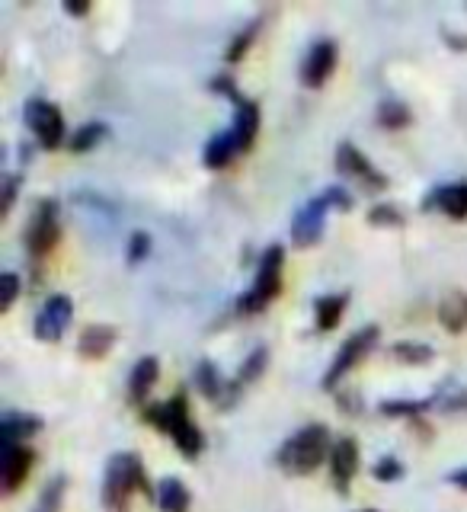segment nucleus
Returning <instances> with one entry per match:
<instances>
[{"label": "nucleus", "instance_id": "nucleus-1", "mask_svg": "<svg viewBox=\"0 0 467 512\" xmlns=\"http://www.w3.org/2000/svg\"><path fill=\"white\" fill-rule=\"evenodd\" d=\"M144 420L160 426L164 432H170L173 442L180 445V452L186 455H199L202 452V432L199 426L192 423V416H189V400L186 394H173L167 404H154L148 407V413H144Z\"/></svg>", "mask_w": 467, "mask_h": 512}, {"label": "nucleus", "instance_id": "nucleus-25", "mask_svg": "<svg viewBox=\"0 0 467 512\" xmlns=\"http://www.w3.org/2000/svg\"><path fill=\"white\" fill-rule=\"evenodd\" d=\"M106 135V125L103 122H87L84 128H77V135L71 138V151L74 154H84V151H90L96 141H100Z\"/></svg>", "mask_w": 467, "mask_h": 512}, {"label": "nucleus", "instance_id": "nucleus-34", "mask_svg": "<svg viewBox=\"0 0 467 512\" xmlns=\"http://www.w3.org/2000/svg\"><path fill=\"white\" fill-rule=\"evenodd\" d=\"M324 199H327V202H333L336 208H352V196H349V192H346L343 186H330Z\"/></svg>", "mask_w": 467, "mask_h": 512}, {"label": "nucleus", "instance_id": "nucleus-28", "mask_svg": "<svg viewBox=\"0 0 467 512\" xmlns=\"http://www.w3.org/2000/svg\"><path fill=\"white\" fill-rule=\"evenodd\" d=\"M256 29H260V20L247 23V29L240 32V36L228 45V52H224V58H228V61H237L240 55H244V52H247V45H250V39L256 36Z\"/></svg>", "mask_w": 467, "mask_h": 512}, {"label": "nucleus", "instance_id": "nucleus-36", "mask_svg": "<svg viewBox=\"0 0 467 512\" xmlns=\"http://www.w3.org/2000/svg\"><path fill=\"white\" fill-rule=\"evenodd\" d=\"M64 10H68V13H87V10H90V4H84V0H80V4H74V0H68V4H64Z\"/></svg>", "mask_w": 467, "mask_h": 512}, {"label": "nucleus", "instance_id": "nucleus-9", "mask_svg": "<svg viewBox=\"0 0 467 512\" xmlns=\"http://www.w3.org/2000/svg\"><path fill=\"white\" fill-rule=\"evenodd\" d=\"M324 215H327V199H311L308 205L298 208L292 221V240L295 247H311L324 234Z\"/></svg>", "mask_w": 467, "mask_h": 512}, {"label": "nucleus", "instance_id": "nucleus-37", "mask_svg": "<svg viewBox=\"0 0 467 512\" xmlns=\"http://www.w3.org/2000/svg\"><path fill=\"white\" fill-rule=\"evenodd\" d=\"M452 484H458V487H464V490H467V468L452 471Z\"/></svg>", "mask_w": 467, "mask_h": 512}, {"label": "nucleus", "instance_id": "nucleus-3", "mask_svg": "<svg viewBox=\"0 0 467 512\" xmlns=\"http://www.w3.org/2000/svg\"><path fill=\"white\" fill-rule=\"evenodd\" d=\"M135 487H144L148 490V480H144V468H141V458L132 455V452H119L112 455L109 468H106V477H103V503L112 509V512H122L128 496H132ZM151 493V490H148Z\"/></svg>", "mask_w": 467, "mask_h": 512}, {"label": "nucleus", "instance_id": "nucleus-13", "mask_svg": "<svg viewBox=\"0 0 467 512\" xmlns=\"http://www.w3.org/2000/svg\"><path fill=\"white\" fill-rule=\"evenodd\" d=\"M336 167H340V173L359 176V180H365L372 189H381L384 183H388L372 164H368V157L356 148V144H349V141H343L340 151H336Z\"/></svg>", "mask_w": 467, "mask_h": 512}, {"label": "nucleus", "instance_id": "nucleus-15", "mask_svg": "<svg viewBox=\"0 0 467 512\" xmlns=\"http://www.w3.org/2000/svg\"><path fill=\"white\" fill-rule=\"evenodd\" d=\"M160 375V365L154 356H141L132 368V375H128V400H135V404H144L154 388V381Z\"/></svg>", "mask_w": 467, "mask_h": 512}, {"label": "nucleus", "instance_id": "nucleus-4", "mask_svg": "<svg viewBox=\"0 0 467 512\" xmlns=\"http://www.w3.org/2000/svg\"><path fill=\"white\" fill-rule=\"evenodd\" d=\"M282 256H285V250L279 244H272L263 253L260 266H256V282H253V288H250L244 298H240V311H244V314L263 311L266 304L282 292Z\"/></svg>", "mask_w": 467, "mask_h": 512}, {"label": "nucleus", "instance_id": "nucleus-20", "mask_svg": "<svg viewBox=\"0 0 467 512\" xmlns=\"http://www.w3.org/2000/svg\"><path fill=\"white\" fill-rule=\"evenodd\" d=\"M157 506L160 512H186L189 509V490L183 480L176 477H164L157 484Z\"/></svg>", "mask_w": 467, "mask_h": 512}, {"label": "nucleus", "instance_id": "nucleus-26", "mask_svg": "<svg viewBox=\"0 0 467 512\" xmlns=\"http://www.w3.org/2000/svg\"><path fill=\"white\" fill-rule=\"evenodd\" d=\"M196 378H199V388L212 397V400H221V391H224V378L218 375V368L212 362H202L196 368Z\"/></svg>", "mask_w": 467, "mask_h": 512}, {"label": "nucleus", "instance_id": "nucleus-14", "mask_svg": "<svg viewBox=\"0 0 467 512\" xmlns=\"http://www.w3.org/2000/svg\"><path fill=\"white\" fill-rule=\"evenodd\" d=\"M234 103H237V116H234L231 132L240 144V151H247L256 138V128H260V109H256V103L244 100L240 93H234Z\"/></svg>", "mask_w": 467, "mask_h": 512}, {"label": "nucleus", "instance_id": "nucleus-10", "mask_svg": "<svg viewBox=\"0 0 467 512\" xmlns=\"http://www.w3.org/2000/svg\"><path fill=\"white\" fill-rule=\"evenodd\" d=\"M333 68H336V42L333 39H317L311 45L308 58H304L301 80L308 87H320L333 74Z\"/></svg>", "mask_w": 467, "mask_h": 512}, {"label": "nucleus", "instance_id": "nucleus-24", "mask_svg": "<svg viewBox=\"0 0 467 512\" xmlns=\"http://www.w3.org/2000/svg\"><path fill=\"white\" fill-rule=\"evenodd\" d=\"M378 119H381L384 128H404L410 122V109L400 100H384L378 106Z\"/></svg>", "mask_w": 467, "mask_h": 512}, {"label": "nucleus", "instance_id": "nucleus-16", "mask_svg": "<svg viewBox=\"0 0 467 512\" xmlns=\"http://www.w3.org/2000/svg\"><path fill=\"white\" fill-rule=\"evenodd\" d=\"M426 208H442L445 215L452 218H467V183H452V186H439L432 196L426 199Z\"/></svg>", "mask_w": 467, "mask_h": 512}, {"label": "nucleus", "instance_id": "nucleus-23", "mask_svg": "<svg viewBox=\"0 0 467 512\" xmlns=\"http://www.w3.org/2000/svg\"><path fill=\"white\" fill-rule=\"evenodd\" d=\"M391 352L400 359V362H413V365H426L436 352H432V346L426 343H413V340H400L391 346Z\"/></svg>", "mask_w": 467, "mask_h": 512}, {"label": "nucleus", "instance_id": "nucleus-35", "mask_svg": "<svg viewBox=\"0 0 467 512\" xmlns=\"http://www.w3.org/2000/svg\"><path fill=\"white\" fill-rule=\"evenodd\" d=\"M13 199H16V176H7V183H4V215L13 208Z\"/></svg>", "mask_w": 467, "mask_h": 512}, {"label": "nucleus", "instance_id": "nucleus-19", "mask_svg": "<svg viewBox=\"0 0 467 512\" xmlns=\"http://www.w3.org/2000/svg\"><path fill=\"white\" fill-rule=\"evenodd\" d=\"M439 320L448 333L467 330V292H448L439 304Z\"/></svg>", "mask_w": 467, "mask_h": 512}, {"label": "nucleus", "instance_id": "nucleus-30", "mask_svg": "<svg viewBox=\"0 0 467 512\" xmlns=\"http://www.w3.org/2000/svg\"><path fill=\"white\" fill-rule=\"evenodd\" d=\"M263 368H266V346H260V349L247 356L244 368H240V381H253L256 375L263 372Z\"/></svg>", "mask_w": 467, "mask_h": 512}, {"label": "nucleus", "instance_id": "nucleus-7", "mask_svg": "<svg viewBox=\"0 0 467 512\" xmlns=\"http://www.w3.org/2000/svg\"><path fill=\"white\" fill-rule=\"evenodd\" d=\"M375 340H378V327H375V324H372V327H362L359 333H352L349 340L340 346V352H336V359H333V365H330V372L324 375V388H333V384L340 381L352 365L362 362V359L368 356V349L375 346Z\"/></svg>", "mask_w": 467, "mask_h": 512}, {"label": "nucleus", "instance_id": "nucleus-5", "mask_svg": "<svg viewBox=\"0 0 467 512\" xmlns=\"http://www.w3.org/2000/svg\"><path fill=\"white\" fill-rule=\"evenodd\" d=\"M23 116H26V122H29V128L36 132V138H39V144L42 148H58V144L64 141V119H61V112H58V106H52V103H45V100H29L26 103V109H23Z\"/></svg>", "mask_w": 467, "mask_h": 512}, {"label": "nucleus", "instance_id": "nucleus-12", "mask_svg": "<svg viewBox=\"0 0 467 512\" xmlns=\"http://www.w3.org/2000/svg\"><path fill=\"white\" fill-rule=\"evenodd\" d=\"M327 461H330V474L336 480V487L346 493L352 474L359 471V445H356V439H352V436H340V439H336L333 448H330V458Z\"/></svg>", "mask_w": 467, "mask_h": 512}, {"label": "nucleus", "instance_id": "nucleus-38", "mask_svg": "<svg viewBox=\"0 0 467 512\" xmlns=\"http://www.w3.org/2000/svg\"><path fill=\"white\" fill-rule=\"evenodd\" d=\"M362 512H375V509H362Z\"/></svg>", "mask_w": 467, "mask_h": 512}, {"label": "nucleus", "instance_id": "nucleus-22", "mask_svg": "<svg viewBox=\"0 0 467 512\" xmlns=\"http://www.w3.org/2000/svg\"><path fill=\"white\" fill-rule=\"evenodd\" d=\"M346 301H349L346 292H336V295L317 298V327H320V330H333L336 324H340Z\"/></svg>", "mask_w": 467, "mask_h": 512}, {"label": "nucleus", "instance_id": "nucleus-6", "mask_svg": "<svg viewBox=\"0 0 467 512\" xmlns=\"http://www.w3.org/2000/svg\"><path fill=\"white\" fill-rule=\"evenodd\" d=\"M58 244V202L55 199H42L36 215L29 221L26 231V247L32 256H45Z\"/></svg>", "mask_w": 467, "mask_h": 512}, {"label": "nucleus", "instance_id": "nucleus-27", "mask_svg": "<svg viewBox=\"0 0 467 512\" xmlns=\"http://www.w3.org/2000/svg\"><path fill=\"white\" fill-rule=\"evenodd\" d=\"M61 496H64V477H55L52 484L42 490L39 503H36V512H58Z\"/></svg>", "mask_w": 467, "mask_h": 512}, {"label": "nucleus", "instance_id": "nucleus-32", "mask_svg": "<svg viewBox=\"0 0 467 512\" xmlns=\"http://www.w3.org/2000/svg\"><path fill=\"white\" fill-rule=\"evenodd\" d=\"M400 474H404V468H400V461L397 458H381L375 464V477L378 480H397Z\"/></svg>", "mask_w": 467, "mask_h": 512}, {"label": "nucleus", "instance_id": "nucleus-18", "mask_svg": "<svg viewBox=\"0 0 467 512\" xmlns=\"http://www.w3.org/2000/svg\"><path fill=\"white\" fill-rule=\"evenodd\" d=\"M42 429L39 416H26V413H7L4 423H0V445H20V439L32 436V432Z\"/></svg>", "mask_w": 467, "mask_h": 512}, {"label": "nucleus", "instance_id": "nucleus-21", "mask_svg": "<svg viewBox=\"0 0 467 512\" xmlns=\"http://www.w3.org/2000/svg\"><path fill=\"white\" fill-rule=\"evenodd\" d=\"M234 154H240V144H237V138H234V132L228 128V132H221V135H215L212 141L205 144V154H202V160L208 167H224V164H231L234 160Z\"/></svg>", "mask_w": 467, "mask_h": 512}, {"label": "nucleus", "instance_id": "nucleus-2", "mask_svg": "<svg viewBox=\"0 0 467 512\" xmlns=\"http://www.w3.org/2000/svg\"><path fill=\"white\" fill-rule=\"evenodd\" d=\"M330 429L324 423H311L298 429L292 439L282 445L279 464L292 474H311L324 458H330Z\"/></svg>", "mask_w": 467, "mask_h": 512}, {"label": "nucleus", "instance_id": "nucleus-8", "mask_svg": "<svg viewBox=\"0 0 467 512\" xmlns=\"http://www.w3.org/2000/svg\"><path fill=\"white\" fill-rule=\"evenodd\" d=\"M71 314H74L71 298L68 295H52L42 304V311L36 317V336H39V340H45V343L61 340L64 327L71 324Z\"/></svg>", "mask_w": 467, "mask_h": 512}, {"label": "nucleus", "instance_id": "nucleus-29", "mask_svg": "<svg viewBox=\"0 0 467 512\" xmlns=\"http://www.w3.org/2000/svg\"><path fill=\"white\" fill-rule=\"evenodd\" d=\"M16 292H20V279H16V272H4V276H0V311L13 308Z\"/></svg>", "mask_w": 467, "mask_h": 512}, {"label": "nucleus", "instance_id": "nucleus-31", "mask_svg": "<svg viewBox=\"0 0 467 512\" xmlns=\"http://www.w3.org/2000/svg\"><path fill=\"white\" fill-rule=\"evenodd\" d=\"M368 221L372 224H404V215H400L397 205H375L368 212Z\"/></svg>", "mask_w": 467, "mask_h": 512}, {"label": "nucleus", "instance_id": "nucleus-11", "mask_svg": "<svg viewBox=\"0 0 467 512\" xmlns=\"http://www.w3.org/2000/svg\"><path fill=\"white\" fill-rule=\"evenodd\" d=\"M29 468H32V448H26V445H0V480H4L7 493L20 490Z\"/></svg>", "mask_w": 467, "mask_h": 512}, {"label": "nucleus", "instance_id": "nucleus-33", "mask_svg": "<svg viewBox=\"0 0 467 512\" xmlns=\"http://www.w3.org/2000/svg\"><path fill=\"white\" fill-rule=\"evenodd\" d=\"M148 244H151V240H148V234H132V240H128V256H132V260H141V256L144 253H148Z\"/></svg>", "mask_w": 467, "mask_h": 512}, {"label": "nucleus", "instance_id": "nucleus-17", "mask_svg": "<svg viewBox=\"0 0 467 512\" xmlns=\"http://www.w3.org/2000/svg\"><path fill=\"white\" fill-rule=\"evenodd\" d=\"M112 343H116V330L112 327H100V324H90L84 333H80V356H87V359H103L106 352L112 349Z\"/></svg>", "mask_w": 467, "mask_h": 512}]
</instances>
